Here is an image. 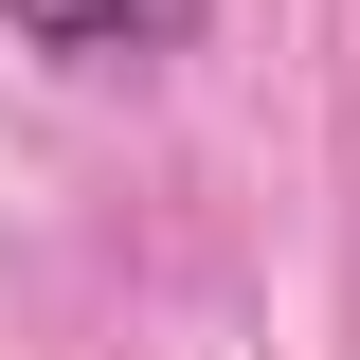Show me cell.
<instances>
[{
  "mask_svg": "<svg viewBox=\"0 0 360 360\" xmlns=\"http://www.w3.org/2000/svg\"><path fill=\"white\" fill-rule=\"evenodd\" d=\"M37 54H72V72H127V54H180L198 37V0H0Z\"/></svg>",
  "mask_w": 360,
  "mask_h": 360,
  "instance_id": "obj_1",
  "label": "cell"
}]
</instances>
